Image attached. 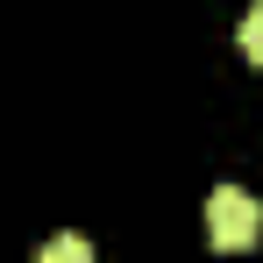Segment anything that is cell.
I'll use <instances>...</instances> for the list:
<instances>
[{"label":"cell","mask_w":263,"mask_h":263,"mask_svg":"<svg viewBox=\"0 0 263 263\" xmlns=\"http://www.w3.org/2000/svg\"><path fill=\"white\" fill-rule=\"evenodd\" d=\"M242 50H249V64H263V0L242 14Z\"/></svg>","instance_id":"obj_3"},{"label":"cell","mask_w":263,"mask_h":263,"mask_svg":"<svg viewBox=\"0 0 263 263\" xmlns=\"http://www.w3.org/2000/svg\"><path fill=\"white\" fill-rule=\"evenodd\" d=\"M36 263H92V242L86 235H57V242H43Z\"/></svg>","instance_id":"obj_2"},{"label":"cell","mask_w":263,"mask_h":263,"mask_svg":"<svg viewBox=\"0 0 263 263\" xmlns=\"http://www.w3.org/2000/svg\"><path fill=\"white\" fill-rule=\"evenodd\" d=\"M256 235H263V199L242 192V185H214V199H206V242L214 249H256Z\"/></svg>","instance_id":"obj_1"}]
</instances>
